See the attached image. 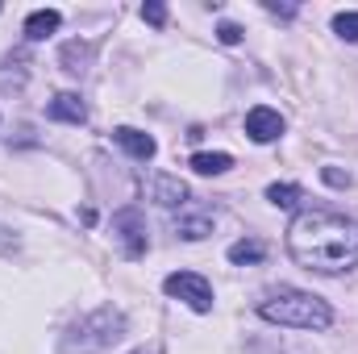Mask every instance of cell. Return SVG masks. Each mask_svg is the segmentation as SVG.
I'll return each mask as SVG.
<instances>
[{"instance_id":"cell-1","label":"cell","mask_w":358,"mask_h":354,"mask_svg":"<svg viewBox=\"0 0 358 354\" xmlns=\"http://www.w3.org/2000/svg\"><path fill=\"white\" fill-rule=\"evenodd\" d=\"M287 250L292 259L321 275H342L358 267V225L342 213L329 208H308L292 221L287 229Z\"/></svg>"},{"instance_id":"cell-2","label":"cell","mask_w":358,"mask_h":354,"mask_svg":"<svg viewBox=\"0 0 358 354\" xmlns=\"http://www.w3.org/2000/svg\"><path fill=\"white\" fill-rule=\"evenodd\" d=\"M259 313L275 325H292V330H325L329 325V304L300 288H279L275 296L259 304Z\"/></svg>"},{"instance_id":"cell-3","label":"cell","mask_w":358,"mask_h":354,"mask_svg":"<svg viewBox=\"0 0 358 354\" xmlns=\"http://www.w3.org/2000/svg\"><path fill=\"white\" fill-rule=\"evenodd\" d=\"M121 334H125V317H121V313H113V309H100V313H92L88 321H80V325L63 338V351H67V354L108 351Z\"/></svg>"},{"instance_id":"cell-4","label":"cell","mask_w":358,"mask_h":354,"mask_svg":"<svg viewBox=\"0 0 358 354\" xmlns=\"http://www.w3.org/2000/svg\"><path fill=\"white\" fill-rule=\"evenodd\" d=\"M167 296H176L183 300L187 309H196V313H208L213 309V288H208V279L204 275H192V271H176V275H167Z\"/></svg>"},{"instance_id":"cell-5","label":"cell","mask_w":358,"mask_h":354,"mask_svg":"<svg viewBox=\"0 0 358 354\" xmlns=\"http://www.w3.org/2000/svg\"><path fill=\"white\" fill-rule=\"evenodd\" d=\"M113 234H117V242H121V250L129 259H142L146 255V217L138 208H121L113 217Z\"/></svg>"},{"instance_id":"cell-6","label":"cell","mask_w":358,"mask_h":354,"mask_svg":"<svg viewBox=\"0 0 358 354\" xmlns=\"http://www.w3.org/2000/svg\"><path fill=\"white\" fill-rule=\"evenodd\" d=\"M246 134L255 138V142H275L279 134H283V117L267 108V104H259V108H250L246 113Z\"/></svg>"},{"instance_id":"cell-7","label":"cell","mask_w":358,"mask_h":354,"mask_svg":"<svg viewBox=\"0 0 358 354\" xmlns=\"http://www.w3.org/2000/svg\"><path fill=\"white\" fill-rule=\"evenodd\" d=\"M113 142H117L121 150H129L134 159H142V163H146V159H155V150H159L150 134H142V129H129V125H121V129L113 134Z\"/></svg>"},{"instance_id":"cell-8","label":"cell","mask_w":358,"mask_h":354,"mask_svg":"<svg viewBox=\"0 0 358 354\" xmlns=\"http://www.w3.org/2000/svg\"><path fill=\"white\" fill-rule=\"evenodd\" d=\"M46 113H50L55 121H71V125L88 121V108H84V100H80L76 92H59V96L46 104Z\"/></svg>"},{"instance_id":"cell-9","label":"cell","mask_w":358,"mask_h":354,"mask_svg":"<svg viewBox=\"0 0 358 354\" xmlns=\"http://www.w3.org/2000/svg\"><path fill=\"white\" fill-rule=\"evenodd\" d=\"M176 234L179 238H187V242H200V238H208L213 234V213H179L176 217Z\"/></svg>"},{"instance_id":"cell-10","label":"cell","mask_w":358,"mask_h":354,"mask_svg":"<svg viewBox=\"0 0 358 354\" xmlns=\"http://www.w3.org/2000/svg\"><path fill=\"white\" fill-rule=\"evenodd\" d=\"M59 13L55 8H42V13H29V21H25V38L29 42H42V38H50L55 29H59Z\"/></svg>"},{"instance_id":"cell-11","label":"cell","mask_w":358,"mask_h":354,"mask_svg":"<svg viewBox=\"0 0 358 354\" xmlns=\"http://www.w3.org/2000/svg\"><path fill=\"white\" fill-rule=\"evenodd\" d=\"M229 167H234V159L221 155V150H200V155H192V171H200V176H225Z\"/></svg>"},{"instance_id":"cell-12","label":"cell","mask_w":358,"mask_h":354,"mask_svg":"<svg viewBox=\"0 0 358 354\" xmlns=\"http://www.w3.org/2000/svg\"><path fill=\"white\" fill-rule=\"evenodd\" d=\"M155 200L167 204V208H176V204L187 200V187H183L176 176H163V179H155Z\"/></svg>"},{"instance_id":"cell-13","label":"cell","mask_w":358,"mask_h":354,"mask_svg":"<svg viewBox=\"0 0 358 354\" xmlns=\"http://www.w3.org/2000/svg\"><path fill=\"white\" fill-rule=\"evenodd\" d=\"M263 259H267L263 242H234L229 246V263H263Z\"/></svg>"},{"instance_id":"cell-14","label":"cell","mask_w":358,"mask_h":354,"mask_svg":"<svg viewBox=\"0 0 358 354\" xmlns=\"http://www.w3.org/2000/svg\"><path fill=\"white\" fill-rule=\"evenodd\" d=\"M88 55H92V46H80V42H67V46H63V63H67V71H71V76L88 71V67H84V63H88Z\"/></svg>"},{"instance_id":"cell-15","label":"cell","mask_w":358,"mask_h":354,"mask_svg":"<svg viewBox=\"0 0 358 354\" xmlns=\"http://www.w3.org/2000/svg\"><path fill=\"white\" fill-rule=\"evenodd\" d=\"M267 200H271V204H279V208H296L300 187H296V183H271V187H267Z\"/></svg>"},{"instance_id":"cell-16","label":"cell","mask_w":358,"mask_h":354,"mask_svg":"<svg viewBox=\"0 0 358 354\" xmlns=\"http://www.w3.org/2000/svg\"><path fill=\"white\" fill-rule=\"evenodd\" d=\"M334 29H338L346 42H358V13H338V17H334Z\"/></svg>"},{"instance_id":"cell-17","label":"cell","mask_w":358,"mask_h":354,"mask_svg":"<svg viewBox=\"0 0 358 354\" xmlns=\"http://www.w3.org/2000/svg\"><path fill=\"white\" fill-rule=\"evenodd\" d=\"M217 38H221L225 46H238V42H242V29H238L234 21H221V25H217Z\"/></svg>"},{"instance_id":"cell-18","label":"cell","mask_w":358,"mask_h":354,"mask_svg":"<svg viewBox=\"0 0 358 354\" xmlns=\"http://www.w3.org/2000/svg\"><path fill=\"white\" fill-rule=\"evenodd\" d=\"M142 17H146V21H150V25H163V21H167V8H163V4H155V0H150V4H142Z\"/></svg>"},{"instance_id":"cell-19","label":"cell","mask_w":358,"mask_h":354,"mask_svg":"<svg viewBox=\"0 0 358 354\" xmlns=\"http://www.w3.org/2000/svg\"><path fill=\"white\" fill-rule=\"evenodd\" d=\"M325 183H334V187H350V176L338 171V167H325Z\"/></svg>"},{"instance_id":"cell-20","label":"cell","mask_w":358,"mask_h":354,"mask_svg":"<svg viewBox=\"0 0 358 354\" xmlns=\"http://www.w3.org/2000/svg\"><path fill=\"white\" fill-rule=\"evenodd\" d=\"M267 13H279V17H292L296 8H292V4H267Z\"/></svg>"}]
</instances>
